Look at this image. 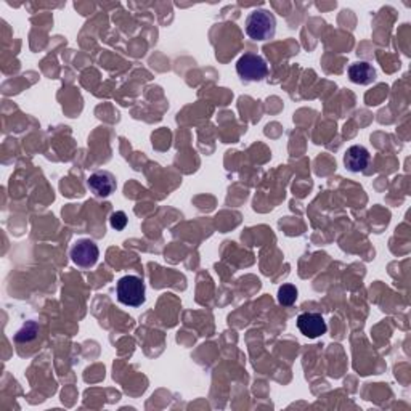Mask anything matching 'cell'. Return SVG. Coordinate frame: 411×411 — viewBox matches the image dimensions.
I'll use <instances>...</instances> for the list:
<instances>
[{
    "label": "cell",
    "mask_w": 411,
    "mask_h": 411,
    "mask_svg": "<svg viewBox=\"0 0 411 411\" xmlns=\"http://www.w3.org/2000/svg\"><path fill=\"white\" fill-rule=\"evenodd\" d=\"M277 33V20L269 10H254L246 20V34L253 40L264 42L272 39Z\"/></svg>",
    "instance_id": "1"
},
{
    "label": "cell",
    "mask_w": 411,
    "mask_h": 411,
    "mask_svg": "<svg viewBox=\"0 0 411 411\" xmlns=\"http://www.w3.org/2000/svg\"><path fill=\"white\" fill-rule=\"evenodd\" d=\"M116 294L117 301L129 307H140L141 303H145V283L143 279L134 275L122 277L117 282L116 286Z\"/></svg>",
    "instance_id": "2"
},
{
    "label": "cell",
    "mask_w": 411,
    "mask_h": 411,
    "mask_svg": "<svg viewBox=\"0 0 411 411\" xmlns=\"http://www.w3.org/2000/svg\"><path fill=\"white\" fill-rule=\"evenodd\" d=\"M236 73L243 81L259 82L269 76V64L260 55L254 53H244L236 63Z\"/></svg>",
    "instance_id": "3"
},
{
    "label": "cell",
    "mask_w": 411,
    "mask_h": 411,
    "mask_svg": "<svg viewBox=\"0 0 411 411\" xmlns=\"http://www.w3.org/2000/svg\"><path fill=\"white\" fill-rule=\"evenodd\" d=\"M100 257V249L92 240H79L71 248V260L81 269H91Z\"/></svg>",
    "instance_id": "4"
},
{
    "label": "cell",
    "mask_w": 411,
    "mask_h": 411,
    "mask_svg": "<svg viewBox=\"0 0 411 411\" xmlns=\"http://www.w3.org/2000/svg\"><path fill=\"white\" fill-rule=\"evenodd\" d=\"M87 187L95 196H97V198H108V196H111L116 192L117 183H116L115 175H112L111 172L98 170L88 177Z\"/></svg>",
    "instance_id": "5"
},
{
    "label": "cell",
    "mask_w": 411,
    "mask_h": 411,
    "mask_svg": "<svg viewBox=\"0 0 411 411\" xmlns=\"http://www.w3.org/2000/svg\"><path fill=\"white\" fill-rule=\"evenodd\" d=\"M297 328H299V331L303 336L311 339L323 336L328 330L325 318L321 317L320 313L315 312L301 313L299 317H297Z\"/></svg>",
    "instance_id": "6"
},
{
    "label": "cell",
    "mask_w": 411,
    "mask_h": 411,
    "mask_svg": "<svg viewBox=\"0 0 411 411\" xmlns=\"http://www.w3.org/2000/svg\"><path fill=\"white\" fill-rule=\"evenodd\" d=\"M369 153L365 146L354 145L350 146L344 156V164L350 172H363L369 164Z\"/></svg>",
    "instance_id": "7"
},
{
    "label": "cell",
    "mask_w": 411,
    "mask_h": 411,
    "mask_svg": "<svg viewBox=\"0 0 411 411\" xmlns=\"http://www.w3.org/2000/svg\"><path fill=\"white\" fill-rule=\"evenodd\" d=\"M349 77L354 84L368 86L376 79V69L366 62H359L349 66Z\"/></svg>",
    "instance_id": "8"
},
{
    "label": "cell",
    "mask_w": 411,
    "mask_h": 411,
    "mask_svg": "<svg viewBox=\"0 0 411 411\" xmlns=\"http://www.w3.org/2000/svg\"><path fill=\"white\" fill-rule=\"evenodd\" d=\"M297 299V289L293 284H283L278 289V302L284 307H291Z\"/></svg>",
    "instance_id": "9"
},
{
    "label": "cell",
    "mask_w": 411,
    "mask_h": 411,
    "mask_svg": "<svg viewBox=\"0 0 411 411\" xmlns=\"http://www.w3.org/2000/svg\"><path fill=\"white\" fill-rule=\"evenodd\" d=\"M110 222H111V227L112 228L117 230V231H121V230L126 228V225H127V216L122 211H117V212L112 214L111 219H110Z\"/></svg>",
    "instance_id": "10"
}]
</instances>
